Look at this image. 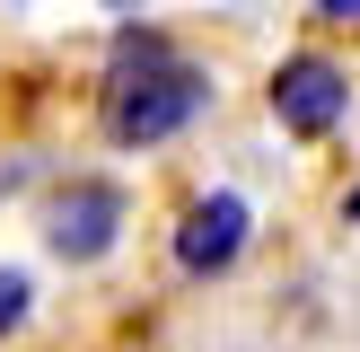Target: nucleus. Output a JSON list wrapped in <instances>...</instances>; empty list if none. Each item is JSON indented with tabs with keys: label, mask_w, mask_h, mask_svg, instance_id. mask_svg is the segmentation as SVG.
<instances>
[{
	"label": "nucleus",
	"mask_w": 360,
	"mask_h": 352,
	"mask_svg": "<svg viewBox=\"0 0 360 352\" xmlns=\"http://www.w3.org/2000/svg\"><path fill=\"white\" fill-rule=\"evenodd\" d=\"M123 62H141V80H115V106H105V123H115V141H132V150H150V141L185 132L193 115H202L211 80L193 62H167V44L158 35H123Z\"/></svg>",
	"instance_id": "1"
},
{
	"label": "nucleus",
	"mask_w": 360,
	"mask_h": 352,
	"mask_svg": "<svg viewBox=\"0 0 360 352\" xmlns=\"http://www.w3.org/2000/svg\"><path fill=\"white\" fill-rule=\"evenodd\" d=\"M273 115H281V132L316 141V132H334V123L352 115V80L326 53H290V62L273 70Z\"/></svg>",
	"instance_id": "2"
},
{
	"label": "nucleus",
	"mask_w": 360,
	"mask_h": 352,
	"mask_svg": "<svg viewBox=\"0 0 360 352\" xmlns=\"http://www.w3.org/2000/svg\"><path fill=\"white\" fill-rule=\"evenodd\" d=\"M115 229H123V185H97V176L70 185V194H53V211H44V246H53V256H70V264L105 256Z\"/></svg>",
	"instance_id": "3"
},
{
	"label": "nucleus",
	"mask_w": 360,
	"mask_h": 352,
	"mask_svg": "<svg viewBox=\"0 0 360 352\" xmlns=\"http://www.w3.org/2000/svg\"><path fill=\"white\" fill-rule=\"evenodd\" d=\"M238 246H246V203L238 194H202L185 211V229H176V264L185 273H220V264H238Z\"/></svg>",
	"instance_id": "4"
},
{
	"label": "nucleus",
	"mask_w": 360,
	"mask_h": 352,
	"mask_svg": "<svg viewBox=\"0 0 360 352\" xmlns=\"http://www.w3.org/2000/svg\"><path fill=\"white\" fill-rule=\"evenodd\" d=\"M27 299H35V291H27V273H18V264H0V334L27 317Z\"/></svg>",
	"instance_id": "5"
},
{
	"label": "nucleus",
	"mask_w": 360,
	"mask_h": 352,
	"mask_svg": "<svg viewBox=\"0 0 360 352\" xmlns=\"http://www.w3.org/2000/svg\"><path fill=\"white\" fill-rule=\"evenodd\" d=\"M352 220H360V185H352Z\"/></svg>",
	"instance_id": "6"
}]
</instances>
